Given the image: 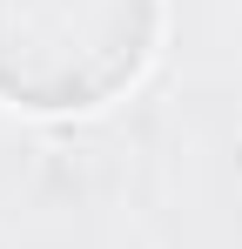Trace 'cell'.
Masks as SVG:
<instances>
[{
  "label": "cell",
  "mask_w": 242,
  "mask_h": 249,
  "mask_svg": "<svg viewBox=\"0 0 242 249\" xmlns=\"http://www.w3.org/2000/svg\"><path fill=\"white\" fill-rule=\"evenodd\" d=\"M148 47L155 0H0V94L40 115L101 108Z\"/></svg>",
  "instance_id": "6da1fadb"
}]
</instances>
